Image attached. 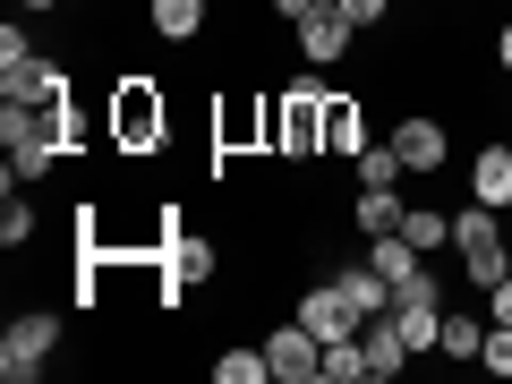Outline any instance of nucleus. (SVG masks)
Instances as JSON below:
<instances>
[{"label":"nucleus","instance_id":"nucleus-1","mask_svg":"<svg viewBox=\"0 0 512 384\" xmlns=\"http://www.w3.org/2000/svg\"><path fill=\"white\" fill-rule=\"evenodd\" d=\"M265 154H282V163L325 154V86L316 77H299L291 94H265Z\"/></svg>","mask_w":512,"mask_h":384},{"label":"nucleus","instance_id":"nucleus-2","mask_svg":"<svg viewBox=\"0 0 512 384\" xmlns=\"http://www.w3.org/2000/svg\"><path fill=\"white\" fill-rule=\"evenodd\" d=\"M453 256H461V274H470V291H495V282L512 274V231L495 205H461L453 214Z\"/></svg>","mask_w":512,"mask_h":384},{"label":"nucleus","instance_id":"nucleus-3","mask_svg":"<svg viewBox=\"0 0 512 384\" xmlns=\"http://www.w3.org/2000/svg\"><path fill=\"white\" fill-rule=\"evenodd\" d=\"M163 137H171L163 86H154V77H120V86H111V146L120 154H163Z\"/></svg>","mask_w":512,"mask_h":384},{"label":"nucleus","instance_id":"nucleus-4","mask_svg":"<svg viewBox=\"0 0 512 384\" xmlns=\"http://www.w3.org/2000/svg\"><path fill=\"white\" fill-rule=\"evenodd\" d=\"M0 154H9V180H43V171L60 163V120L35 103H0Z\"/></svg>","mask_w":512,"mask_h":384},{"label":"nucleus","instance_id":"nucleus-5","mask_svg":"<svg viewBox=\"0 0 512 384\" xmlns=\"http://www.w3.org/2000/svg\"><path fill=\"white\" fill-rule=\"evenodd\" d=\"M52 342H60V325L52 316H9V333H0V384H35L43 367H52Z\"/></svg>","mask_w":512,"mask_h":384},{"label":"nucleus","instance_id":"nucleus-6","mask_svg":"<svg viewBox=\"0 0 512 384\" xmlns=\"http://www.w3.org/2000/svg\"><path fill=\"white\" fill-rule=\"evenodd\" d=\"M265 359H274V384H308V376H325V342H316L308 325H282V333H265Z\"/></svg>","mask_w":512,"mask_h":384},{"label":"nucleus","instance_id":"nucleus-7","mask_svg":"<svg viewBox=\"0 0 512 384\" xmlns=\"http://www.w3.org/2000/svg\"><path fill=\"white\" fill-rule=\"evenodd\" d=\"M291 35H299V52H308L316 69H333V60H342L350 43H359V26H350L342 9H333V0H316V9H308V18L291 26Z\"/></svg>","mask_w":512,"mask_h":384},{"label":"nucleus","instance_id":"nucleus-8","mask_svg":"<svg viewBox=\"0 0 512 384\" xmlns=\"http://www.w3.org/2000/svg\"><path fill=\"white\" fill-rule=\"evenodd\" d=\"M299 325H308L316 342H342V333H359V308H350L342 282H316V291H299Z\"/></svg>","mask_w":512,"mask_h":384},{"label":"nucleus","instance_id":"nucleus-9","mask_svg":"<svg viewBox=\"0 0 512 384\" xmlns=\"http://www.w3.org/2000/svg\"><path fill=\"white\" fill-rule=\"evenodd\" d=\"M0 86H9V103H35V111L69 103V69H60V60H26V69H0Z\"/></svg>","mask_w":512,"mask_h":384},{"label":"nucleus","instance_id":"nucleus-10","mask_svg":"<svg viewBox=\"0 0 512 384\" xmlns=\"http://www.w3.org/2000/svg\"><path fill=\"white\" fill-rule=\"evenodd\" d=\"M359 342H367V384H384V376H402V367H410V342H402V325H393V308L367 316Z\"/></svg>","mask_w":512,"mask_h":384},{"label":"nucleus","instance_id":"nucleus-11","mask_svg":"<svg viewBox=\"0 0 512 384\" xmlns=\"http://www.w3.org/2000/svg\"><path fill=\"white\" fill-rule=\"evenodd\" d=\"M393 154H402V171L436 180V171H444V120H402V128H393Z\"/></svg>","mask_w":512,"mask_h":384},{"label":"nucleus","instance_id":"nucleus-12","mask_svg":"<svg viewBox=\"0 0 512 384\" xmlns=\"http://www.w3.org/2000/svg\"><path fill=\"white\" fill-rule=\"evenodd\" d=\"M367 265H376V274L402 291V282H419V274H427V248H419L410 231H384V239H367Z\"/></svg>","mask_w":512,"mask_h":384},{"label":"nucleus","instance_id":"nucleus-13","mask_svg":"<svg viewBox=\"0 0 512 384\" xmlns=\"http://www.w3.org/2000/svg\"><path fill=\"white\" fill-rule=\"evenodd\" d=\"M470 197L495 205V214H512V146H487V154L470 163Z\"/></svg>","mask_w":512,"mask_h":384},{"label":"nucleus","instance_id":"nucleus-14","mask_svg":"<svg viewBox=\"0 0 512 384\" xmlns=\"http://www.w3.org/2000/svg\"><path fill=\"white\" fill-rule=\"evenodd\" d=\"M359 146H367V111L350 103V94H325V154H342V163H350Z\"/></svg>","mask_w":512,"mask_h":384},{"label":"nucleus","instance_id":"nucleus-15","mask_svg":"<svg viewBox=\"0 0 512 384\" xmlns=\"http://www.w3.org/2000/svg\"><path fill=\"white\" fill-rule=\"evenodd\" d=\"M333 282L350 291V308H359V325H367V316H384V308H393V282H384L376 265H367V256H359V274H333Z\"/></svg>","mask_w":512,"mask_h":384},{"label":"nucleus","instance_id":"nucleus-16","mask_svg":"<svg viewBox=\"0 0 512 384\" xmlns=\"http://www.w3.org/2000/svg\"><path fill=\"white\" fill-rule=\"evenodd\" d=\"M146 18H154V35H163V43H197V26H205V0H154Z\"/></svg>","mask_w":512,"mask_h":384},{"label":"nucleus","instance_id":"nucleus-17","mask_svg":"<svg viewBox=\"0 0 512 384\" xmlns=\"http://www.w3.org/2000/svg\"><path fill=\"white\" fill-rule=\"evenodd\" d=\"M410 205L393 197V188H359V239H384V231H402Z\"/></svg>","mask_w":512,"mask_h":384},{"label":"nucleus","instance_id":"nucleus-18","mask_svg":"<svg viewBox=\"0 0 512 384\" xmlns=\"http://www.w3.org/2000/svg\"><path fill=\"white\" fill-rule=\"evenodd\" d=\"M350 171H359V188H393V180H402V154H393V137H384V146H359V154H350Z\"/></svg>","mask_w":512,"mask_h":384},{"label":"nucleus","instance_id":"nucleus-19","mask_svg":"<svg viewBox=\"0 0 512 384\" xmlns=\"http://www.w3.org/2000/svg\"><path fill=\"white\" fill-rule=\"evenodd\" d=\"M436 350H444V359H478V350H487V325H478V316H453V308H444Z\"/></svg>","mask_w":512,"mask_h":384},{"label":"nucleus","instance_id":"nucleus-20","mask_svg":"<svg viewBox=\"0 0 512 384\" xmlns=\"http://www.w3.org/2000/svg\"><path fill=\"white\" fill-rule=\"evenodd\" d=\"M265 376H274L265 342H256V350H222V359H214V384H265Z\"/></svg>","mask_w":512,"mask_h":384},{"label":"nucleus","instance_id":"nucleus-21","mask_svg":"<svg viewBox=\"0 0 512 384\" xmlns=\"http://www.w3.org/2000/svg\"><path fill=\"white\" fill-rule=\"evenodd\" d=\"M359 376H367V342H359V333L325 342V384H359Z\"/></svg>","mask_w":512,"mask_h":384},{"label":"nucleus","instance_id":"nucleus-22","mask_svg":"<svg viewBox=\"0 0 512 384\" xmlns=\"http://www.w3.org/2000/svg\"><path fill=\"white\" fill-rule=\"evenodd\" d=\"M402 231L419 239L427 256H436V248H453V214H436V205H410V214H402Z\"/></svg>","mask_w":512,"mask_h":384},{"label":"nucleus","instance_id":"nucleus-23","mask_svg":"<svg viewBox=\"0 0 512 384\" xmlns=\"http://www.w3.org/2000/svg\"><path fill=\"white\" fill-rule=\"evenodd\" d=\"M35 239V205L18 197V180H9V205H0V248H26Z\"/></svg>","mask_w":512,"mask_h":384},{"label":"nucleus","instance_id":"nucleus-24","mask_svg":"<svg viewBox=\"0 0 512 384\" xmlns=\"http://www.w3.org/2000/svg\"><path fill=\"white\" fill-rule=\"evenodd\" d=\"M26 60H35V35L9 18V26H0V69H26Z\"/></svg>","mask_w":512,"mask_h":384},{"label":"nucleus","instance_id":"nucleus-25","mask_svg":"<svg viewBox=\"0 0 512 384\" xmlns=\"http://www.w3.org/2000/svg\"><path fill=\"white\" fill-rule=\"evenodd\" d=\"M333 9H342V18L359 26V35H367V26H384V18H393V0H333Z\"/></svg>","mask_w":512,"mask_h":384},{"label":"nucleus","instance_id":"nucleus-26","mask_svg":"<svg viewBox=\"0 0 512 384\" xmlns=\"http://www.w3.org/2000/svg\"><path fill=\"white\" fill-rule=\"evenodd\" d=\"M478 367H495V376H512V325L487 333V350H478Z\"/></svg>","mask_w":512,"mask_h":384},{"label":"nucleus","instance_id":"nucleus-27","mask_svg":"<svg viewBox=\"0 0 512 384\" xmlns=\"http://www.w3.org/2000/svg\"><path fill=\"white\" fill-rule=\"evenodd\" d=\"M487 299H495V325H512V274H504V282H495V291H487Z\"/></svg>","mask_w":512,"mask_h":384},{"label":"nucleus","instance_id":"nucleus-28","mask_svg":"<svg viewBox=\"0 0 512 384\" xmlns=\"http://www.w3.org/2000/svg\"><path fill=\"white\" fill-rule=\"evenodd\" d=\"M308 9H316V0H274V18H291V26L308 18Z\"/></svg>","mask_w":512,"mask_h":384},{"label":"nucleus","instance_id":"nucleus-29","mask_svg":"<svg viewBox=\"0 0 512 384\" xmlns=\"http://www.w3.org/2000/svg\"><path fill=\"white\" fill-rule=\"evenodd\" d=\"M495 60H504V69H512V18L495 26Z\"/></svg>","mask_w":512,"mask_h":384},{"label":"nucleus","instance_id":"nucleus-30","mask_svg":"<svg viewBox=\"0 0 512 384\" xmlns=\"http://www.w3.org/2000/svg\"><path fill=\"white\" fill-rule=\"evenodd\" d=\"M26 9H35V18H43V9H60V0H26Z\"/></svg>","mask_w":512,"mask_h":384},{"label":"nucleus","instance_id":"nucleus-31","mask_svg":"<svg viewBox=\"0 0 512 384\" xmlns=\"http://www.w3.org/2000/svg\"><path fill=\"white\" fill-rule=\"evenodd\" d=\"M504 231H512V214H504Z\"/></svg>","mask_w":512,"mask_h":384}]
</instances>
